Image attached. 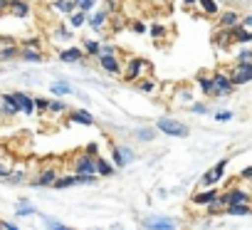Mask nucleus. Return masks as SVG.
I'll use <instances>...</instances> for the list:
<instances>
[{
  "mask_svg": "<svg viewBox=\"0 0 252 230\" xmlns=\"http://www.w3.org/2000/svg\"><path fill=\"white\" fill-rule=\"evenodd\" d=\"M156 131H161V134H166V136H173V139H186V136L190 134V127L183 124V122L176 119V117H161V119L156 122Z\"/></svg>",
  "mask_w": 252,
  "mask_h": 230,
  "instance_id": "obj_1",
  "label": "nucleus"
},
{
  "mask_svg": "<svg viewBox=\"0 0 252 230\" xmlns=\"http://www.w3.org/2000/svg\"><path fill=\"white\" fill-rule=\"evenodd\" d=\"M146 72H151V65L144 57H129L124 62V74L121 77L126 82H139V79H144Z\"/></svg>",
  "mask_w": 252,
  "mask_h": 230,
  "instance_id": "obj_2",
  "label": "nucleus"
},
{
  "mask_svg": "<svg viewBox=\"0 0 252 230\" xmlns=\"http://www.w3.org/2000/svg\"><path fill=\"white\" fill-rule=\"evenodd\" d=\"M141 230H178V220L161 213H149L141 220Z\"/></svg>",
  "mask_w": 252,
  "mask_h": 230,
  "instance_id": "obj_3",
  "label": "nucleus"
},
{
  "mask_svg": "<svg viewBox=\"0 0 252 230\" xmlns=\"http://www.w3.org/2000/svg\"><path fill=\"white\" fill-rule=\"evenodd\" d=\"M109 151H111L114 168H126L129 164H134V159H136V151H134L131 146H126V144L111 141V144H109Z\"/></svg>",
  "mask_w": 252,
  "mask_h": 230,
  "instance_id": "obj_4",
  "label": "nucleus"
},
{
  "mask_svg": "<svg viewBox=\"0 0 252 230\" xmlns=\"http://www.w3.org/2000/svg\"><path fill=\"white\" fill-rule=\"evenodd\" d=\"M227 159H220L213 168H208L203 176H200V181H198V188L200 191H205V188H215L220 181H222V176H225V168H227Z\"/></svg>",
  "mask_w": 252,
  "mask_h": 230,
  "instance_id": "obj_5",
  "label": "nucleus"
},
{
  "mask_svg": "<svg viewBox=\"0 0 252 230\" xmlns=\"http://www.w3.org/2000/svg\"><path fill=\"white\" fill-rule=\"evenodd\" d=\"M72 173L74 176H94V178H99L96 176V159H92L87 154H77L74 161H72Z\"/></svg>",
  "mask_w": 252,
  "mask_h": 230,
  "instance_id": "obj_6",
  "label": "nucleus"
},
{
  "mask_svg": "<svg viewBox=\"0 0 252 230\" xmlns=\"http://www.w3.org/2000/svg\"><path fill=\"white\" fill-rule=\"evenodd\" d=\"M210 77H213V97H230L235 92L232 79H230L227 72H215Z\"/></svg>",
  "mask_w": 252,
  "mask_h": 230,
  "instance_id": "obj_7",
  "label": "nucleus"
},
{
  "mask_svg": "<svg viewBox=\"0 0 252 230\" xmlns=\"http://www.w3.org/2000/svg\"><path fill=\"white\" fill-rule=\"evenodd\" d=\"M225 198H227V208L230 205H252V193L245 191V188H237V186L227 188L225 191Z\"/></svg>",
  "mask_w": 252,
  "mask_h": 230,
  "instance_id": "obj_8",
  "label": "nucleus"
},
{
  "mask_svg": "<svg viewBox=\"0 0 252 230\" xmlns=\"http://www.w3.org/2000/svg\"><path fill=\"white\" fill-rule=\"evenodd\" d=\"M227 74H230V79H232V87L247 84V82H252V62H247V65H237V62H235L232 72H227Z\"/></svg>",
  "mask_w": 252,
  "mask_h": 230,
  "instance_id": "obj_9",
  "label": "nucleus"
},
{
  "mask_svg": "<svg viewBox=\"0 0 252 230\" xmlns=\"http://www.w3.org/2000/svg\"><path fill=\"white\" fill-rule=\"evenodd\" d=\"M218 196H220V191H218V188H205V191L193 193L190 203H193L195 208H210V205L218 200Z\"/></svg>",
  "mask_w": 252,
  "mask_h": 230,
  "instance_id": "obj_10",
  "label": "nucleus"
},
{
  "mask_svg": "<svg viewBox=\"0 0 252 230\" xmlns=\"http://www.w3.org/2000/svg\"><path fill=\"white\" fill-rule=\"evenodd\" d=\"M60 60H62L64 65H84V62H87V55H84L82 47L72 45V47H64V50L60 52Z\"/></svg>",
  "mask_w": 252,
  "mask_h": 230,
  "instance_id": "obj_11",
  "label": "nucleus"
},
{
  "mask_svg": "<svg viewBox=\"0 0 252 230\" xmlns=\"http://www.w3.org/2000/svg\"><path fill=\"white\" fill-rule=\"evenodd\" d=\"M96 60H99L101 72H106V74H111V77H121V74H124V62H121V57H96Z\"/></svg>",
  "mask_w": 252,
  "mask_h": 230,
  "instance_id": "obj_12",
  "label": "nucleus"
},
{
  "mask_svg": "<svg viewBox=\"0 0 252 230\" xmlns=\"http://www.w3.org/2000/svg\"><path fill=\"white\" fill-rule=\"evenodd\" d=\"M60 178V173H57V168H45V171H40L35 178H32V188H52L55 186V181Z\"/></svg>",
  "mask_w": 252,
  "mask_h": 230,
  "instance_id": "obj_13",
  "label": "nucleus"
},
{
  "mask_svg": "<svg viewBox=\"0 0 252 230\" xmlns=\"http://www.w3.org/2000/svg\"><path fill=\"white\" fill-rule=\"evenodd\" d=\"M106 20H109V13H106L104 8H96V10L89 15V20H87V28H92L94 33H101V30L106 28Z\"/></svg>",
  "mask_w": 252,
  "mask_h": 230,
  "instance_id": "obj_14",
  "label": "nucleus"
},
{
  "mask_svg": "<svg viewBox=\"0 0 252 230\" xmlns=\"http://www.w3.org/2000/svg\"><path fill=\"white\" fill-rule=\"evenodd\" d=\"M0 111L8 114V117H15V114H20V106L13 97V92H5V94H0Z\"/></svg>",
  "mask_w": 252,
  "mask_h": 230,
  "instance_id": "obj_15",
  "label": "nucleus"
},
{
  "mask_svg": "<svg viewBox=\"0 0 252 230\" xmlns=\"http://www.w3.org/2000/svg\"><path fill=\"white\" fill-rule=\"evenodd\" d=\"M240 13L237 10H225V13H220L218 15V25H220V30H232V28H237L240 25Z\"/></svg>",
  "mask_w": 252,
  "mask_h": 230,
  "instance_id": "obj_16",
  "label": "nucleus"
},
{
  "mask_svg": "<svg viewBox=\"0 0 252 230\" xmlns=\"http://www.w3.org/2000/svg\"><path fill=\"white\" fill-rule=\"evenodd\" d=\"M13 97H15V101H18V106H20V114H35V97H30V94H25V92H13Z\"/></svg>",
  "mask_w": 252,
  "mask_h": 230,
  "instance_id": "obj_17",
  "label": "nucleus"
},
{
  "mask_svg": "<svg viewBox=\"0 0 252 230\" xmlns=\"http://www.w3.org/2000/svg\"><path fill=\"white\" fill-rule=\"evenodd\" d=\"M69 122L72 124H79V127H94V117H92L87 109H72L69 111Z\"/></svg>",
  "mask_w": 252,
  "mask_h": 230,
  "instance_id": "obj_18",
  "label": "nucleus"
},
{
  "mask_svg": "<svg viewBox=\"0 0 252 230\" xmlns=\"http://www.w3.org/2000/svg\"><path fill=\"white\" fill-rule=\"evenodd\" d=\"M52 10L69 18L72 13H77V0H55V3H52Z\"/></svg>",
  "mask_w": 252,
  "mask_h": 230,
  "instance_id": "obj_19",
  "label": "nucleus"
},
{
  "mask_svg": "<svg viewBox=\"0 0 252 230\" xmlns=\"http://www.w3.org/2000/svg\"><path fill=\"white\" fill-rule=\"evenodd\" d=\"M10 13L15 18H28L32 13V5L28 3V0H10Z\"/></svg>",
  "mask_w": 252,
  "mask_h": 230,
  "instance_id": "obj_20",
  "label": "nucleus"
},
{
  "mask_svg": "<svg viewBox=\"0 0 252 230\" xmlns=\"http://www.w3.org/2000/svg\"><path fill=\"white\" fill-rule=\"evenodd\" d=\"M198 10L203 13V18H215V15H220V3L218 0H200Z\"/></svg>",
  "mask_w": 252,
  "mask_h": 230,
  "instance_id": "obj_21",
  "label": "nucleus"
},
{
  "mask_svg": "<svg viewBox=\"0 0 252 230\" xmlns=\"http://www.w3.org/2000/svg\"><path fill=\"white\" fill-rule=\"evenodd\" d=\"M50 92H52V94H55L57 99H60V97H69V94H77V89H74L72 84L62 82V79H60V82H52V84H50Z\"/></svg>",
  "mask_w": 252,
  "mask_h": 230,
  "instance_id": "obj_22",
  "label": "nucleus"
},
{
  "mask_svg": "<svg viewBox=\"0 0 252 230\" xmlns=\"http://www.w3.org/2000/svg\"><path fill=\"white\" fill-rule=\"evenodd\" d=\"M230 33H232V42H235V45H250V42H252V30H245V28L237 25V28H232Z\"/></svg>",
  "mask_w": 252,
  "mask_h": 230,
  "instance_id": "obj_23",
  "label": "nucleus"
},
{
  "mask_svg": "<svg viewBox=\"0 0 252 230\" xmlns=\"http://www.w3.org/2000/svg\"><path fill=\"white\" fill-rule=\"evenodd\" d=\"M213 42H215L220 50H227L230 45H235V42H232V33H230V30H218V33H215V37H213Z\"/></svg>",
  "mask_w": 252,
  "mask_h": 230,
  "instance_id": "obj_24",
  "label": "nucleus"
},
{
  "mask_svg": "<svg viewBox=\"0 0 252 230\" xmlns=\"http://www.w3.org/2000/svg\"><path fill=\"white\" fill-rule=\"evenodd\" d=\"M82 45H84L82 50H84V55H87V57H99V55H101V42H99V40L87 37Z\"/></svg>",
  "mask_w": 252,
  "mask_h": 230,
  "instance_id": "obj_25",
  "label": "nucleus"
},
{
  "mask_svg": "<svg viewBox=\"0 0 252 230\" xmlns=\"http://www.w3.org/2000/svg\"><path fill=\"white\" fill-rule=\"evenodd\" d=\"M114 164L109 161V159H96V176H101V178H106V176H114Z\"/></svg>",
  "mask_w": 252,
  "mask_h": 230,
  "instance_id": "obj_26",
  "label": "nucleus"
},
{
  "mask_svg": "<svg viewBox=\"0 0 252 230\" xmlns=\"http://www.w3.org/2000/svg\"><path fill=\"white\" fill-rule=\"evenodd\" d=\"M20 57H23L25 62H30V65H40V62H45V55H42L40 50H20Z\"/></svg>",
  "mask_w": 252,
  "mask_h": 230,
  "instance_id": "obj_27",
  "label": "nucleus"
},
{
  "mask_svg": "<svg viewBox=\"0 0 252 230\" xmlns=\"http://www.w3.org/2000/svg\"><path fill=\"white\" fill-rule=\"evenodd\" d=\"M136 89H139V92H144V94H154V92L158 89V82H156V79H151V77H144V79H139V82H136Z\"/></svg>",
  "mask_w": 252,
  "mask_h": 230,
  "instance_id": "obj_28",
  "label": "nucleus"
},
{
  "mask_svg": "<svg viewBox=\"0 0 252 230\" xmlns=\"http://www.w3.org/2000/svg\"><path fill=\"white\" fill-rule=\"evenodd\" d=\"M195 82H198V87H200V92H203V94L213 97V77H210V74H198V77H195Z\"/></svg>",
  "mask_w": 252,
  "mask_h": 230,
  "instance_id": "obj_29",
  "label": "nucleus"
},
{
  "mask_svg": "<svg viewBox=\"0 0 252 230\" xmlns=\"http://www.w3.org/2000/svg\"><path fill=\"white\" fill-rule=\"evenodd\" d=\"M35 213H37V208L30 205V200H20V203L15 205V215H18V218H28V215H35Z\"/></svg>",
  "mask_w": 252,
  "mask_h": 230,
  "instance_id": "obj_30",
  "label": "nucleus"
},
{
  "mask_svg": "<svg viewBox=\"0 0 252 230\" xmlns=\"http://www.w3.org/2000/svg\"><path fill=\"white\" fill-rule=\"evenodd\" d=\"M42 220H45V230H74V228L64 225L62 220H57V218H52V215H42Z\"/></svg>",
  "mask_w": 252,
  "mask_h": 230,
  "instance_id": "obj_31",
  "label": "nucleus"
},
{
  "mask_svg": "<svg viewBox=\"0 0 252 230\" xmlns=\"http://www.w3.org/2000/svg\"><path fill=\"white\" fill-rule=\"evenodd\" d=\"M87 20H89V15L77 10V13H72V15H69V28H72V30H79V28H84V25H87Z\"/></svg>",
  "mask_w": 252,
  "mask_h": 230,
  "instance_id": "obj_32",
  "label": "nucleus"
},
{
  "mask_svg": "<svg viewBox=\"0 0 252 230\" xmlns=\"http://www.w3.org/2000/svg\"><path fill=\"white\" fill-rule=\"evenodd\" d=\"M225 213H227V215H232V218L252 215V205H230V208H225Z\"/></svg>",
  "mask_w": 252,
  "mask_h": 230,
  "instance_id": "obj_33",
  "label": "nucleus"
},
{
  "mask_svg": "<svg viewBox=\"0 0 252 230\" xmlns=\"http://www.w3.org/2000/svg\"><path fill=\"white\" fill-rule=\"evenodd\" d=\"M235 62H237V65H247V62H252V45L240 47L237 55H235Z\"/></svg>",
  "mask_w": 252,
  "mask_h": 230,
  "instance_id": "obj_34",
  "label": "nucleus"
},
{
  "mask_svg": "<svg viewBox=\"0 0 252 230\" xmlns=\"http://www.w3.org/2000/svg\"><path fill=\"white\" fill-rule=\"evenodd\" d=\"M149 35H151L154 40H163V37L168 35V28H166L163 23H154V25L149 28Z\"/></svg>",
  "mask_w": 252,
  "mask_h": 230,
  "instance_id": "obj_35",
  "label": "nucleus"
},
{
  "mask_svg": "<svg viewBox=\"0 0 252 230\" xmlns=\"http://www.w3.org/2000/svg\"><path fill=\"white\" fill-rule=\"evenodd\" d=\"M96 5H99V0H77V10L87 13V15H92L96 10Z\"/></svg>",
  "mask_w": 252,
  "mask_h": 230,
  "instance_id": "obj_36",
  "label": "nucleus"
},
{
  "mask_svg": "<svg viewBox=\"0 0 252 230\" xmlns=\"http://www.w3.org/2000/svg\"><path fill=\"white\" fill-rule=\"evenodd\" d=\"M134 136H136L139 141H154V139H156V129H154V127H149V129H136Z\"/></svg>",
  "mask_w": 252,
  "mask_h": 230,
  "instance_id": "obj_37",
  "label": "nucleus"
},
{
  "mask_svg": "<svg viewBox=\"0 0 252 230\" xmlns=\"http://www.w3.org/2000/svg\"><path fill=\"white\" fill-rule=\"evenodd\" d=\"M50 114H64V111H69V106L62 101V99H50V109H47Z\"/></svg>",
  "mask_w": 252,
  "mask_h": 230,
  "instance_id": "obj_38",
  "label": "nucleus"
},
{
  "mask_svg": "<svg viewBox=\"0 0 252 230\" xmlns=\"http://www.w3.org/2000/svg\"><path fill=\"white\" fill-rule=\"evenodd\" d=\"M20 55V50H18V45H5L3 50H0V60H13V57H18Z\"/></svg>",
  "mask_w": 252,
  "mask_h": 230,
  "instance_id": "obj_39",
  "label": "nucleus"
},
{
  "mask_svg": "<svg viewBox=\"0 0 252 230\" xmlns=\"http://www.w3.org/2000/svg\"><path fill=\"white\" fill-rule=\"evenodd\" d=\"M188 109H190V114H200V117H203V114H210V106L205 101H193Z\"/></svg>",
  "mask_w": 252,
  "mask_h": 230,
  "instance_id": "obj_40",
  "label": "nucleus"
},
{
  "mask_svg": "<svg viewBox=\"0 0 252 230\" xmlns=\"http://www.w3.org/2000/svg\"><path fill=\"white\" fill-rule=\"evenodd\" d=\"M129 28H131L136 35H146V33H149V25H146L144 20H131V23H129Z\"/></svg>",
  "mask_w": 252,
  "mask_h": 230,
  "instance_id": "obj_41",
  "label": "nucleus"
},
{
  "mask_svg": "<svg viewBox=\"0 0 252 230\" xmlns=\"http://www.w3.org/2000/svg\"><path fill=\"white\" fill-rule=\"evenodd\" d=\"M99 151H101L99 141H89V144L84 146V154H87V156H92V159H99Z\"/></svg>",
  "mask_w": 252,
  "mask_h": 230,
  "instance_id": "obj_42",
  "label": "nucleus"
},
{
  "mask_svg": "<svg viewBox=\"0 0 252 230\" xmlns=\"http://www.w3.org/2000/svg\"><path fill=\"white\" fill-rule=\"evenodd\" d=\"M99 57H119V47L116 45H101V55Z\"/></svg>",
  "mask_w": 252,
  "mask_h": 230,
  "instance_id": "obj_43",
  "label": "nucleus"
},
{
  "mask_svg": "<svg viewBox=\"0 0 252 230\" xmlns=\"http://www.w3.org/2000/svg\"><path fill=\"white\" fill-rule=\"evenodd\" d=\"M5 181H8V183H15V186H18V183H23V181H25V171H10V176H8Z\"/></svg>",
  "mask_w": 252,
  "mask_h": 230,
  "instance_id": "obj_44",
  "label": "nucleus"
},
{
  "mask_svg": "<svg viewBox=\"0 0 252 230\" xmlns=\"http://www.w3.org/2000/svg\"><path fill=\"white\" fill-rule=\"evenodd\" d=\"M47 109H50V99L35 97V111H47Z\"/></svg>",
  "mask_w": 252,
  "mask_h": 230,
  "instance_id": "obj_45",
  "label": "nucleus"
},
{
  "mask_svg": "<svg viewBox=\"0 0 252 230\" xmlns=\"http://www.w3.org/2000/svg\"><path fill=\"white\" fill-rule=\"evenodd\" d=\"M232 117H235L232 111H215V114H213V119H215V122H230Z\"/></svg>",
  "mask_w": 252,
  "mask_h": 230,
  "instance_id": "obj_46",
  "label": "nucleus"
},
{
  "mask_svg": "<svg viewBox=\"0 0 252 230\" xmlns=\"http://www.w3.org/2000/svg\"><path fill=\"white\" fill-rule=\"evenodd\" d=\"M55 37H60V40H69V37H72V30H67V28L60 25V28L55 30Z\"/></svg>",
  "mask_w": 252,
  "mask_h": 230,
  "instance_id": "obj_47",
  "label": "nucleus"
},
{
  "mask_svg": "<svg viewBox=\"0 0 252 230\" xmlns=\"http://www.w3.org/2000/svg\"><path fill=\"white\" fill-rule=\"evenodd\" d=\"M240 178H245V181H252V164H250V166H245V168L240 171Z\"/></svg>",
  "mask_w": 252,
  "mask_h": 230,
  "instance_id": "obj_48",
  "label": "nucleus"
},
{
  "mask_svg": "<svg viewBox=\"0 0 252 230\" xmlns=\"http://www.w3.org/2000/svg\"><path fill=\"white\" fill-rule=\"evenodd\" d=\"M240 28H245V30H252V15H245V18L240 20Z\"/></svg>",
  "mask_w": 252,
  "mask_h": 230,
  "instance_id": "obj_49",
  "label": "nucleus"
},
{
  "mask_svg": "<svg viewBox=\"0 0 252 230\" xmlns=\"http://www.w3.org/2000/svg\"><path fill=\"white\" fill-rule=\"evenodd\" d=\"M198 5H200V0H183V8H188V10H193Z\"/></svg>",
  "mask_w": 252,
  "mask_h": 230,
  "instance_id": "obj_50",
  "label": "nucleus"
},
{
  "mask_svg": "<svg viewBox=\"0 0 252 230\" xmlns=\"http://www.w3.org/2000/svg\"><path fill=\"white\" fill-rule=\"evenodd\" d=\"M0 225H3V230H20L15 223H8V220H0Z\"/></svg>",
  "mask_w": 252,
  "mask_h": 230,
  "instance_id": "obj_51",
  "label": "nucleus"
},
{
  "mask_svg": "<svg viewBox=\"0 0 252 230\" xmlns=\"http://www.w3.org/2000/svg\"><path fill=\"white\" fill-rule=\"evenodd\" d=\"M8 176H10V168L5 164H0V178H8Z\"/></svg>",
  "mask_w": 252,
  "mask_h": 230,
  "instance_id": "obj_52",
  "label": "nucleus"
},
{
  "mask_svg": "<svg viewBox=\"0 0 252 230\" xmlns=\"http://www.w3.org/2000/svg\"><path fill=\"white\" fill-rule=\"evenodd\" d=\"M5 8H10V0H0V10H5Z\"/></svg>",
  "mask_w": 252,
  "mask_h": 230,
  "instance_id": "obj_53",
  "label": "nucleus"
},
{
  "mask_svg": "<svg viewBox=\"0 0 252 230\" xmlns=\"http://www.w3.org/2000/svg\"><path fill=\"white\" fill-rule=\"evenodd\" d=\"M109 230H126V228H124V225H121V223H114V225H111V228H109Z\"/></svg>",
  "mask_w": 252,
  "mask_h": 230,
  "instance_id": "obj_54",
  "label": "nucleus"
},
{
  "mask_svg": "<svg viewBox=\"0 0 252 230\" xmlns=\"http://www.w3.org/2000/svg\"><path fill=\"white\" fill-rule=\"evenodd\" d=\"M0 50H3V40H0Z\"/></svg>",
  "mask_w": 252,
  "mask_h": 230,
  "instance_id": "obj_55",
  "label": "nucleus"
},
{
  "mask_svg": "<svg viewBox=\"0 0 252 230\" xmlns=\"http://www.w3.org/2000/svg\"><path fill=\"white\" fill-rule=\"evenodd\" d=\"M0 230H3V225H0Z\"/></svg>",
  "mask_w": 252,
  "mask_h": 230,
  "instance_id": "obj_56",
  "label": "nucleus"
}]
</instances>
